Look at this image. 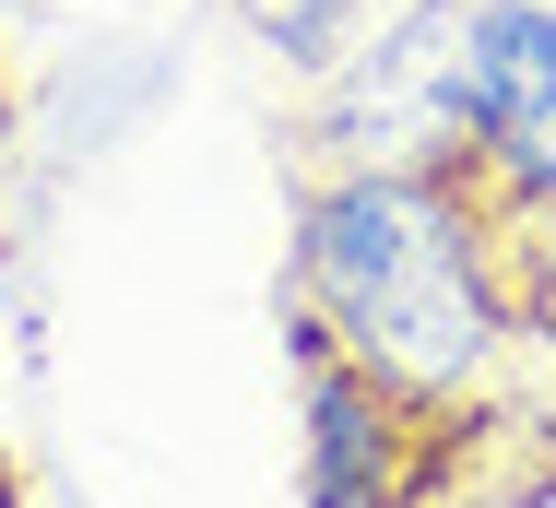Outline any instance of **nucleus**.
Returning a JSON list of instances; mask_svg holds the SVG:
<instances>
[{
	"label": "nucleus",
	"mask_w": 556,
	"mask_h": 508,
	"mask_svg": "<svg viewBox=\"0 0 556 508\" xmlns=\"http://www.w3.org/2000/svg\"><path fill=\"white\" fill-rule=\"evenodd\" d=\"M285 343L343 355L450 426H497L533 367L509 213L462 166H320L285 237Z\"/></svg>",
	"instance_id": "obj_1"
},
{
	"label": "nucleus",
	"mask_w": 556,
	"mask_h": 508,
	"mask_svg": "<svg viewBox=\"0 0 556 508\" xmlns=\"http://www.w3.org/2000/svg\"><path fill=\"white\" fill-rule=\"evenodd\" d=\"M285 355H296V497L308 508H450L473 485V449L509 437V414L450 426L343 355H308V343H285Z\"/></svg>",
	"instance_id": "obj_2"
},
{
	"label": "nucleus",
	"mask_w": 556,
	"mask_h": 508,
	"mask_svg": "<svg viewBox=\"0 0 556 508\" xmlns=\"http://www.w3.org/2000/svg\"><path fill=\"white\" fill-rule=\"evenodd\" d=\"M450 118H462V178L497 213L556 202V0L450 12Z\"/></svg>",
	"instance_id": "obj_3"
},
{
	"label": "nucleus",
	"mask_w": 556,
	"mask_h": 508,
	"mask_svg": "<svg viewBox=\"0 0 556 508\" xmlns=\"http://www.w3.org/2000/svg\"><path fill=\"white\" fill-rule=\"evenodd\" d=\"M450 12L427 0L415 24H391L367 48V72L320 106V166H462V118H450Z\"/></svg>",
	"instance_id": "obj_4"
},
{
	"label": "nucleus",
	"mask_w": 556,
	"mask_h": 508,
	"mask_svg": "<svg viewBox=\"0 0 556 508\" xmlns=\"http://www.w3.org/2000/svg\"><path fill=\"white\" fill-rule=\"evenodd\" d=\"M509 272H521V343L533 367H556V202L509 213Z\"/></svg>",
	"instance_id": "obj_5"
},
{
	"label": "nucleus",
	"mask_w": 556,
	"mask_h": 508,
	"mask_svg": "<svg viewBox=\"0 0 556 508\" xmlns=\"http://www.w3.org/2000/svg\"><path fill=\"white\" fill-rule=\"evenodd\" d=\"M509 437H521V461H533V485L556 497V403H521V414H509Z\"/></svg>",
	"instance_id": "obj_6"
},
{
	"label": "nucleus",
	"mask_w": 556,
	"mask_h": 508,
	"mask_svg": "<svg viewBox=\"0 0 556 508\" xmlns=\"http://www.w3.org/2000/svg\"><path fill=\"white\" fill-rule=\"evenodd\" d=\"M0 142H12V96H0ZM0 261H12V225H0Z\"/></svg>",
	"instance_id": "obj_7"
},
{
	"label": "nucleus",
	"mask_w": 556,
	"mask_h": 508,
	"mask_svg": "<svg viewBox=\"0 0 556 508\" xmlns=\"http://www.w3.org/2000/svg\"><path fill=\"white\" fill-rule=\"evenodd\" d=\"M0 508H24V497H12V461H0Z\"/></svg>",
	"instance_id": "obj_8"
}]
</instances>
